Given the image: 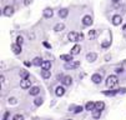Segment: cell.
<instances>
[{"label": "cell", "mask_w": 126, "mask_h": 120, "mask_svg": "<svg viewBox=\"0 0 126 120\" xmlns=\"http://www.w3.org/2000/svg\"><path fill=\"white\" fill-rule=\"evenodd\" d=\"M74 109H75V110H74V113H75V114H79V113H81V111L84 110V108H82V106H80V105H79V106H75Z\"/></svg>", "instance_id": "cell-28"}, {"label": "cell", "mask_w": 126, "mask_h": 120, "mask_svg": "<svg viewBox=\"0 0 126 120\" xmlns=\"http://www.w3.org/2000/svg\"><path fill=\"white\" fill-rule=\"evenodd\" d=\"M29 94H30V95H32V96L39 95V94H40V88H39V86H32V88H30Z\"/></svg>", "instance_id": "cell-13"}, {"label": "cell", "mask_w": 126, "mask_h": 120, "mask_svg": "<svg viewBox=\"0 0 126 120\" xmlns=\"http://www.w3.org/2000/svg\"><path fill=\"white\" fill-rule=\"evenodd\" d=\"M20 76H21V79H28L29 78V71L28 70H21L20 71Z\"/></svg>", "instance_id": "cell-27"}, {"label": "cell", "mask_w": 126, "mask_h": 120, "mask_svg": "<svg viewBox=\"0 0 126 120\" xmlns=\"http://www.w3.org/2000/svg\"><path fill=\"white\" fill-rule=\"evenodd\" d=\"M64 94H65V86L64 85H60V86H58L55 89V95L56 96H63Z\"/></svg>", "instance_id": "cell-11"}, {"label": "cell", "mask_w": 126, "mask_h": 120, "mask_svg": "<svg viewBox=\"0 0 126 120\" xmlns=\"http://www.w3.org/2000/svg\"><path fill=\"white\" fill-rule=\"evenodd\" d=\"M43 61H44V60H43L41 58L36 56V58H34V60H32V65H35V66H41Z\"/></svg>", "instance_id": "cell-21"}, {"label": "cell", "mask_w": 126, "mask_h": 120, "mask_svg": "<svg viewBox=\"0 0 126 120\" xmlns=\"http://www.w3.org/2000/svg\"><path fill=\"white\" fill-rule=\"evenodd\" d=\"M96 59H97V55H96V53H89V54L86 55V60H87L89 63H94Z\"/></svg>", "instance_id": "cell-12"}, {"label": "cell", "mask_w": 126, "mask_h": 120, "mask_svg": "<svg viewBox=\"0 0 126 120\" xmlns=\"http://www.w3.org/2000/svg\"><path fill=\"white\" fill-rule=\"evenodd\" d=\"M122 29H124V30H125V31H126V24H125V25H124V28H122Z\"/></svg>", "instance_id": "cell-39"}, {"label": "cell", "mask_w": 126, "mask_h": 120, "mask_svg": "<svg viewBox=\"0 0 126 120\" xmlns=\"http://www.w3.org/2000/svg\"><path fill=\"white\" fill-rule=\"evenodd\" d=\"M67 120H71V119H67Z\"/></svg>", "instance_id": "cell-40"}, {"label": "cell", "mask_w": 126, "mask_h": 120, "mask_svg": "<svg viewBox=\"0 0 126 120\" xmlns=\"http://www.w3.org/2000/svg\"><path fill=\"white\" fill-rule=\"evenodd\" d=\"M121 0H112V3H115V4H117V3H120Z\"/></svg>", "instance_id": "cell-38"}, {"label": "cell", "mask_w": 126, "mask_h": 120, "mask_svg": "<svg viewBox=\"0 0 126 120\" xmlns=\"http://www.w3.org/2000/svg\"><path fill=\"white\" fill-rule=\"evenodd\" d=\"M80 50H81V46L79 45V44H76V45H74L73 46V49H71V55H78L79 53H80Z\"/></svg>", "instance_id": "cell-17"}, {"label": "cell", "mask_w": 126, "mask_h": 120, "mask_svg": "<svg viewBox=\"0 0 126 120\" xmlns=\"http://www.w3.org/2000/svg\"><path fill=\"white\" fill-rule=\"evenodd\" d=\"M104 108H105V103H104V101H97V103H95V109H96V110H104Z\"/></svg>", "instance_id": "cell-22"}, {"label": "cell", "mask_w": 126, "mask_h": 120, "mask_svg": "<svg viewBox=\"0 0 126 120\" xmlns=\"http://www.w3.org/2000/svg\"><path fill=\"white\" fill-rule=\"evenodd\" d=\"M61 83H63L64 86H70V85L73 84V79H71V76H63Z\"/></svg>", "instance_id": "cell-10"}, {"label": "cell", "mask_w": 126, "mask_h": 120, "mask_svg": "<svg viewBox=\"0 0 126 120\" xmlns=\"http://www.w3.org/2000/svg\"><path fill=\"white\" fill-rule=\"evenodd\" d=\"M67 38H69L70 41L76 43V41H79V34L75 33V31H70V33L67 34Z\"/></svg>", "instance_id": "cell-4"}, {"label": "cell", "mask_w": 126, "mask_h": 120, "mask_svg": "<svg viewBox=\"0 0 126 120\" xmlns=\"http://www.w3.org/2000/svg\"><path fill=\"white\" fill-rule=\"evenodd\" d=\"M41 76L44 79H49L51 76V71L50 70H41Z\"/></svg>", "instance_id": "cell-24"}, {"label": "cell", "mask_w": 126, "mask_h": 120, "mask_svg": "<svg viewBox=\"0 0 126 120\" xmlns=\"http://www.w3.org/2000/svg\"><path fill=\"white\" fill-rule=\"evenodd\" d=\"M14 14V8L13 6H5L3 10V15L4 16H11Z\"/></svg>", "instance_id": "cell-9"}, {"label": "cell", "mask_w": 126, "mask_h": 120, "mask_svg": "<svg viewBox=\"0 0 126 120\" xmlns=\"http://www.w3.org/2000/svg\"><path fill=\"white\" fill-rule=\"evenodd\" d=\"M31 3H32V0H24V5H26V6L30 5Z\"/></svg>", "instance_id": "cell-33"}, {"label": "cell", "mask_w": 126, "mask_h": 120, "mask_svg": "<svg viewBox=\"0 0 126 120\" xmlns=\"http://www.w3.org/2000/svg\"><path fill=\"white\" fill-rule=\"evenodd\" d=\"M101 113H102V110H96V109H95V110L93 111V118H94V119H99V118L101 116Z\"/></svg>", "instance_id": "cell-25"}, {"label": "cell", "mask_w": 126, "mask_h": 120, "mask_svg": "<svg viewBox=\"0 0 126 120\" xmlns=\"http://www.w3.org/2000/svg\"><path fill=\"white\" fill-rule=\"evenodd\" d=\"M13 120H24V116L21 114H16V115H14Z\"/></svg>", "instance_id": "cell-29"}, {"label": "cell", "mask_w": 126, "mask_h": 120, "mask_svg": "<svg viewBox=\"0 0 126 120\" xmlns=\"http://www.w3.org/2000/svg\"><path fill=\"white\" fill-rule=\"evenodd\" d=\"M110 45H111V40H107V41H105V43L101 44L102 48H107V46H110Z\"/></svg>", "instance_id": "cell-31"}, {"label": "cell", "mask_w": 126, "mask_h": 120, "mask_svg": "<svg viewBox=\"0 0 126 120\" xmlns=\"http://www.w3.org/2000/svg\"><path fill=\"white\" fill-rule=\"evenodd\" d=\"M41 104H43V98H35L34 105H35V106H40Z\"/></svg>", "instance_id": "cell-26"}, {"label": "cell", "mask_w": 126, "mask_h": 120, "mask_svg": "<svg viewBox=\"0 0 126 120\" xmlns=\"http://www.w3.org/2000/svg\"><path fill=\"white\" fill-rule=\"evenodd\" d=\"M85 110L87 111H94L95 110V103L94 101H87L85 105Z\"/></svg>", "instance_id": "cell-14"}, {"label": "cell", "mask_w": 126, "mask_h": 120, "mask_svg": "<svg viewBox=\"0 0 126 120\" xmlns=\"http://www.w3.org/2000/svg\"><path fill=\"white\" fill-rule=\"evenodd\" d=\"M20 86H21V89H30V88H31V80H30V78H28V79H21Z\"/></svg>", "instance_id": "cell-3"}, {"label": "cell", "mask_w": 126, "mask_h": 120, "mask_svg": "<svg viewBox=\"0 0 126 120\" xmlns=\"http://www.w3.org/2000/svg\"><path fill=\"white\" fill-rule=\"evenodd\" d=\"M67 15H69V10L67 9H60L59 10V16H60L61 19H65Z\"/></svg>", "instance_id": "cell-19"}, {"label": "cell", "mask_w": 126, "mask_h": 120, "mask_svg": "<svg viewBox=\"0 0 126 120\" xmlns=\"http://www.w3.org/2000/svg\"><path fill=\"white\" fill-rule=\"evenodd\" d=\"M73 56H74V55H71V54H63L60 58H61V60H64L65 63H69V61H73Z\"/></svg>", "instance_id": "cell-18"}, {"label": "cell", "mask_w": 126, "mask_h": 120, "mask_svg": "<svg viewBox=\"0 0 126 120\" xmlns=\"http://www.w3.org/2000/svg\"><path fill=\"white\" fill-rule=\"evenodd\" d=\"M23 43H24V39H23V36H17V39H16V44L23 45Z\"/></svg>", "instance_id": "cell-30"}, {"label": "cell", "mask_w": 126, "mask_h": 120, "mask_svg": "<svg viewBox=\"0 0 126 120\" xmlns=\"http://www.w3.org/2000/svg\"><path fill=\"white\" fill-rule=\"evenodd\" d=\"M41 69H43V70H50V69H51V61L44 60L43 64H41Z\"/></svg>", "instance_id": "cell-16"}, {"label": "cell", "mask_w": 126, "mask_h": 120, "mask_svg": "<svg viewBox=\"0 0 126 120\" xmlns=\"http://www.w3.org/2000/svg\"><path fill=\"white\" fill-rule=\"evenodd\" d=\"M8 116H9V113L6 111V113L4 114V119H3V120H9V119H8Z\"/></svg>", "instance_id": "cell-37"}, {"label": "cell", "mask_w": 126, "mask_h": 120, "mask_svg": "<svg viewBox=\"0 0 126 120\" xmlns=\"http://www.w3.org/2000/svg\"><path fill=\"white\" fill-rule=\"evenodd\" d=\"M43 15H44V18L50 19V18H52L54 11H52V9H51V8H45V9H44V11H43Z\"/></svg>", "instance_id": "cell-6"}, {"label": "cell", "mask_w": 126, "mask_h": 120, "mask_svg": "<svg viewBox=\"0 0 126 120\" xmlns=\"http://www.w3.org/2000/svg\"><path fill=\"white\" fill-rule=\"evenodd\" d=\"M64 29H65V24H63V23H59V24H56L55 26H54V30H55L56 33H60Z\"/></svg>", "instance_id": "cell-20"}, {"label": "cell", "mask_w": 126, "mask_h": 120, "mask_svg": "<svg viewBox=\"0 0 126 120\" xmlns=\"http://www.w3.org/2000/svg\"><path fill=\"white\" fill-rule=\"evenodd\" d=\"M116 73H117V74L124 73V69H122V68H117V69H116Z\"/></svg>", "instance_id": "cell-35"}, {"label": "cell", "mask_w": 126, "mask_h": 120, "mask_svg": "<svg viewBox=\"0 0 126 120\" xmlns=\"http://www.w3.org/2000/svg\"><path fill=\"white\" fill-rule=\"evenodd\" d=\"M43 44H44V46H45V48H47V49H51V45H50L49 43H46V41H44Z\"/></svg>", "instance_id": "cell-34"}, {"label": "cell", "mask_w": 126, "mask_h": 120, "mask_svg": "<svg viewBox=\"0 0 126 120\" xmlns=\"http://www.w3.org/2000/svg\"><path fill=\"white\" fill-rule=\"evenodd\" d=\"M82 39H84V34H82V33H80V34H79V41H81Z\"/></svg>", "instance_id": "cell-36"}, {"label": "cell", "mask_w": 126, "mask_h": 120, "mask_svg": "<svg viewBox=\"0 0 126 120\" xmlns=\"http://www.w3.org/2000/svg\"><path fill=\"white\" fill-rule=\"evenodd\" d=\"M101 80H102V76H101L100 74H94V75L91 76V81H93L94 84H100Z\"/></svg>", "instance_id": "cell-15"}, {"label": "cell", "mask_w": 126, "mask_h": 120, "mask_svg": "<svg viewBox=\"0 0 126 120\" xmlns=\"http://www.w3.org/2000/svg\"><path fill=\"white\" fill-rule=\"evenodd\" d=\"M11 50H13V53L15 54V55H19V54H21V45H19V44H13L11 45Z\"/></svg>", "instance_id": "cell-7"}, {"label": "cell", "mask_w": 126, "mask_h": 120, "mask_svg": "<svg viewBox=\"0 0 126 120\" xmlns=\"http://www.w3.org/2000/svg\"><path fill=\"white\" fill-rule=\"evenodd\" d=\"M9 104H16V99L15 98H10L9 99Z\"/></svg>", "instance_id": "cell-32"}, {"label": "cell", "mask_w": 126, "mask_h": 120, "mask_svg": "<svg viewBox=\"0 0 126 120\" xmlns=\"http://www.w3.org/2000/svg\"><path fill=\"white\" fill-rule=\"evenodd\" d=\"M93 18L90 15H85L84 18H82V24L85 25V26H90V25H93Z\"/></svg>", "instance_id": "cell-5"}, {"label": "cell", "mask_w": 126, "mask_h": 120, "mask_svg": "<svg viewBox=\"0 0 126 120\" xmlns=\"http://www.w3.org/2000/svg\"><path fill=\"white\" fill-rule=\"evenodd\" d=\"M99 35V30H90L89 31V38L90 39H95Z\"/></svg>", "instance_id": "cell-23"}, {"label": "cell", "mask_w": 126, "mask_h": 120, "mask_svg": "<svg viewBox=\"0 0 126 120\" xmlns=\"http://www.w3.org/2000/svg\"><path fill=\"white\" fill-rule=\"evenodd\" d=\"M117 83H119V79H117L116 75H109V76H107V79H106V85H107L109 88L116 86Z\"/></svg>", "instance_id": "cell-1"}, {"label": "cell", "mask_w": 126, "mask_h": 120, "mask_svg": "<svg viewBox=\"0 0 126 120\" xmlns=\"http://www.w3.org/2000/svg\"><path fill=\"white\" fill-rule=\"evenodd\" d=\"M111 21H112V25H115V26H119V25L122 23V18H121V15H114Z\"/></svg>", "instance_id": "cell-8"}, {"label": "cell", "mask_w": 126, "mask_h": 120, "mask_svg": "<svg viewBox=\"0 0 126 120\" xmlns=\"http://www.w3.org/2000/svg\"><path fill=\"white\" fill-rule=\"evenodd\" d=\"M80 66V61H76V60H73V61H69L65 64V69L66 70H74V69H78Z\"/></svg>", "instance_id": "cell-2"}]
</instances>
